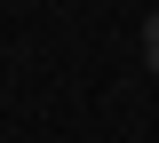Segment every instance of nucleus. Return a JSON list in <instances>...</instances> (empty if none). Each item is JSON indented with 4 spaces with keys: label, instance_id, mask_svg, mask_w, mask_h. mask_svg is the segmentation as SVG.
I'll list each match as a JSON object with an SVG mask.
<instances>
[{
    "label": "nucleus",
    "instance_id": "obj_1",
    "mask_svg": "<svg viewBox=\"0 0 159 143\" xmlns=\"http://www.w3.org/2000/svg\"><path fill=\"white\" fill-rule=\"evenodd\" d=\"M143 64L159 72V8H151V24H143Z\"/></svg>",
    "mask_w": 159,
    "mask_h": 143
}]
</instances>
